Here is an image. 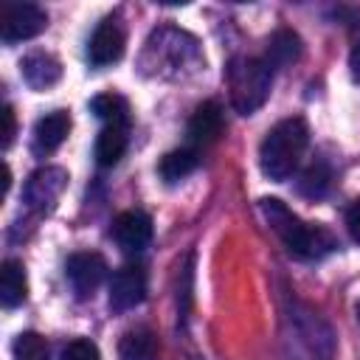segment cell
<instances>
[{"label": "cell", "instance_id": "cell-12", "mask_svg": "<svg viewBox=\"0 0 360 360\" xmlns=\"http://www.w3.org/2000/svg\"><path fill=\"white\" fill-rule=\"evenodd\" d=\"M20 73H22V79L31 90H48L59 82L62 65H59L56 56H51L45 51H34L20 62Z\"/></svg>", "mask_w": 360, "mask_h": 360}, {"label": "cell", "instance_id": "cell-15", "mask_svg": "<svg viewBox=\"0 0 360 360\" xmlns=\"http://www.w3.org/2000/svg\"><path fill=\"white\" fill-rule=\"evenodd\" d=\"M28 295V278H25V267L17 259H6L3 270H0V301L3 307H20Z\"/></svg>", "mask_w": 360, "mask_h": 360}, {"label": "cell", "instance_id": "cell-9", "mask_svg": "<svg viewBox=\"0 0 360 360\" xmlns=\"http://www.w3.org/2000/svg\"><path fill=\"white\" fill-rule=\"evenodd\" d=\"M124 42L127 39H124V28L118 25V20L115 17L101 20L96 25L90 42H87V59H90V65L93 68H107V65L118 62L121 53H124Z\"/></svg>", "mask_w": 360, "mask_h": 360}, {"label": "cell", "instance_id": "cell-8", "mask_svg": "<svg viewBox=\"0 0 360 360\" xmlns=\"http://www.w3.org/2000/svg\"><path fill=\"white\" fill-rule=\"evenodd\" d=\"M146 298V273L135 264H127L121 270L112 273L110 278V309L112 312H127L132 307H138Z\"/></svg>", "mask_w": 360, "mask_h": 360}, {"label": "cell", "instance_id": "cell-22", "mask_svg": "<svg viewBox=\"0 0 360 360\" xmlns=\"http://www.w3.org/2000/svg\"><path fill=\"white\" fill-rule=\"evenodd\" d=\"M62 360H101V354H98V346H96L93 340L76 338V340H70V343L65 346Z\"/></svg>", "mask_w": 360, "mask_h": 360}, {"label": "cell", "instance_id": "cell-23", "mask_svg": "<svg viewBox=\"0 0 360 360\" xmlns=\"http://www.w3.org/2000/svg\"><path fill=\"white\" fill-rule=\"evenodd\" d=\"M346 228H349L352 239L360 242V197H357V200L349 205V211H346Z\"/></svg>", "mask_w": 360, "mask_h": 360}, {"label": "cell", "instance_id": "cell-25", "mask_svg": "<svg viewBox=\"0 0 360 360\" xmlns=\"http://www.w3.org/2000/svg\"><path fill=\"white\" fill-rule=\"evenodd\" d=\"M349 65H352V76H354V82L360 84V45L352 51V59H349Z\"/></svg>", "mask_w": 360, "mask_h": 360}, {"label": "cell", "instance_id": "cell-20", "mask_svg": "<svg viewBox=\"0 0 360 360\" xmlns=\"http://www.w3.org/2000/svg\"><path fill=\"white\" fill-rule=\"evenodd\" d=\"M329 180H332V172L323 160H315L298 180V191L307 194V197H321L326 188H329Z\"/></svg>", "mask_w": 360, "mask_h": 360}, {"label": "cell", "instance_id": "cell-14", "mask_svg": "<svg viewBox=\"0 0 360 360\" xmlns=\"http://www.w3.org/2000/svg\"><path fill=\"white\" fill-rule=\"evenodd\" d=\"M301 56V37L290 28H278L270 39H267V53H264V62L270 70L276 68H287L292 65L295 59Z\"/></svg>", "mask_w": 360, "mask_h": 360}, {"label": "cell", "instance_id": "cell-16", "mask_svg": "<svg viewBox=\"0 0 360 360\" xmlns=\"http://www.w3.org/2000/svg\"><path fill=\"white\" fill-rule=\"evenodd\" d=\"M158 340L149 329H132L118 340V360H155Z\"/></svg>", "mask_w": 360, "mask_h": 360}, {"label": "cell", "instance_id": "cell-24", "mask_svg": "<svg viewBox=\"0 0 360 360\" xmlns=\"http://www.w3.org/2000/svg\"><path fill=\"white\" fill-rule=\"evenodd\" d=\"M3 124H6V129H3V146L8 149L11 146V141H14V132H17V124H14V110L6 104L3 107Z\"/></svg>", "mask_w": 360, "mask_h": 360}, {"label": "cell", "instance_id": "cell-19", "mask_svg": "<svg viewBox=\"0 0 360 360\" xmlns=\"http://www.w3.org/2000/svg\"><path fill=\"white\" fill-rule=\"evenodd\" d=\"M194 169H197V152L194 149H172L158 163V172L166 183H177L186 174H191Z\"/></svg>", "mask_w": 360, "mask_h": 360}, {"label": "cell", "instance_id": "cell-2", "mask_svg": "<svg viewBox=\"0 0 360 360\" xmlns=\"http://www.w3.org/2000/svg\"><path fill=\"white\" fill-rule=\"evenodd\" d=\"M307 143H309V129L304 118L292 115V118L278 121L262 141V149H259L262 172L276 183L292 177V172L298 169L304 158Z\"/></svg>", "mask_w": 360, "mask_h": 360}, {"label": "cell", "instance_id": "cell-26", "mask_svg": "<svg viewBox=\"0 0 360 360\" xmlns=\"http://www.w3.org/2000/svg\"><path fill=\"white\" fill-rule=\"evenodd\" d=\"M357 321H360V304H357Z\"/></svg>", "mask_w": 360, "mask_h": 360}, {"label": "cell", "instance_id": "cell-13", "mask_svg": "<svg viewBox=\"0 0 360 360\" xmlns=\"http://www.w3.org/2000/svg\"><path fill=\"white\" fill-rule=\"evenodd\" d=\"M70 132V115L65 110H53L48 115H42L34 124V152L37 155H48L53 149L62 146V141Z\"/></svg>", "mask_w": 360, "mask_h": 360}, {"label": "cell", "instance_id": "cell-18", "mask_svg": "<svg viewBox=\"0 0 360 360\" xmlns=\"http://www.w3.org/2000/svg\"><path fill=\"white\" fill-rule=\"evenodd\" d=\"M90 110L96 112V118L107 121V127H124L129 121V107L124 101V96L118 93H98L90 98Z\"/></svg>", "mask_w": 360, "mask_h": 360}, {"label": "cell", "instance_id": "cell-5", "mask_svg": "<svg viewBox=\"0 0 360 360\" xmlns=\"http://www.w3.org/2000/svg\"><path fill=\"white\" fill-rule=\"evenodd\" d=\"M48 28V14L34 3H6L0 17V37L6 45L34 39Z\"/></svg>", "mask_w": 360, "mask_h": 360}, {"label": "cell", "instance_id": "cell-21", "mask_svg": "<svg viewBox=\"0 0 360 360\" xmlns=\"http://www.w3.org/2000/svg\"><path fill=\"white\" fill-rule=\"evenodd\" d=\"M14 357L17 360H48V343L37 332H22L14 340Z\"/></svg>", "mask_w": 360, "mask_h": 360}, {"label": "cell", "instance_id": "cell-4", "mask_svg": "<svg viewBox=\"0 0 360 360\" xmlns=\"http://www.w3.org/2000/svg\"><path fill=\"white\" fill-rule=\"evenodd\" d=\"M197 62V42L174 28L155 31L146 42L143 53V68H155L160 76H177L183 68Z\"/></svg>", "mask_w": 360, "mask_h": 360}, {"label": "cell", "instance_id": "cell-6", "mask_svg": "<svg viewBox=\"0 0 360 360\" xmlns=\"http://www.w3.org/2000/svg\"><path fill=\"white\" fill-rule=\"evenodd\" d=\"M65 186H68V172H65L62 166H42V169H37V172L25 180L22 197H25V202H28L31 208L45 211V208H51V205L62 197Z\"/></svg>", "mask_w": 360, "mask_h": 360}, {"label": "cell", "instance_id": "cell-17", "mask_svg": "<svg viewBox=\"0 0 360 360\" xmlns=\"http://www.w3.org/2000/svg\"><path fill=\"white\" fill-rule=\"evenodd\" d=\"M127 152V129L124 127H104L96 138V160L98 166H115Z\"/></svg>", "mask_w": 360, "mask_h": 360}, {"label": "cell", "instance_id": "cell-7", "mask_svg": "<svg viewBox=\"0 0 360 360\" xmlns=\"http://www.w3.org/2000/svg\"><path fill=\"white\" fill-rule=\"evenodd\" d=\"M65 273H68V281H70L76 298H90L101 287V281L107 276V262L98 253L82 250V253H73L68 259Z\"/></svg>", "mask_w": 360, "mask_h": 360}, {"label": "cell", "instance_id": "cell-3", "mask_svg": "<svg viewBox=\"0 0 360 360\" xmlns=\"http://www.w3.org/2000/svg\"><path fill=\"white\" fill-rule=\"evenodd\" d=\"M225 82H228V96H231L233 110L239 115H253L270 96L273 70L267 68L264 59L236 56L225 68Z\"/></svg>", "mask_w": 360, "mask_h": 360}, {"label": "cell", "instance_id": "cell-11", "mask_svg": "<svg viewBox=\"0 0 360 360\" xmlns=\"http://www.w3.org/2000/svg\"><path fill=\"white\" fill-rule=\"evenodd\" d=\"M222 129H225V118L219 101H202L188 118V141L197 146H211L214 141H219Z\"/></svg>", "mask_w": 360, "mask_h": 360}, {"label": "cell", "instance_id": "cell-10", "mask_svg": "<svg viewBox=\"0 0 360 360\" xmlns=\"http://www.w3.org/2000/svg\"><path fill=\"white\" fill-rule=\"evenodd\" d=\"M112 239L124 253H141L152 242V219L143 211H121L112 222Z\"/></svg>", "mask_w": 360, "mask_h": 360}, {"label": "cell", "instance_id": "cell-1", "mask_svg": "<svg viewBox=\"0 0 360 360\" xmlns=\"http://www.w3.org/2000/svg\"><path fill=\"white\" fill-rule=\"evenodd\" d=\"M262 214L270 222V228L281 236L284 248L295 256V259H321L329 250H335V239L326 228L321 225H309L304 219H298L281 200L276 197H264L262 200Z\"/></svg>", "mask_w": 360, "mask_h": 360}]
</instances>
